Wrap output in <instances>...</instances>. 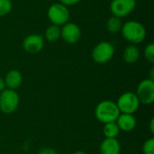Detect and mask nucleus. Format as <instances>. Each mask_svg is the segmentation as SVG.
<instances>
[{"mask_svg": "<svg viewBox=\"0 0 154 154\" xmlns=\"http://www.w3.org/2000/svg\"><path fill=\"white\" fill-rule=\"evenodd\" d=\"M149 79H151L154 80V68L153 67H152V69H151V72H150V78H149Z\"/></svg>", "mask_w": 154, "mask_h": 154, "instance_id": "25", "label": "nucleus"}, {"mask_svg": "<svg viewBox=\"0 0 154 154\" xmlns=\"http://www.w3.org/2000/svg\"><path fill=\"white\" fill-rule=\"evenodd\" d=\"M136 7V0H112L110 11L114 16L123 18L129 15Z\"/></svg>", "mask_w": 154, "mask_h": 154, "instance_id": "8", "label": "nucleus"}, {"mask_svg": "<svg viewBox=\"0 0 154 154\" xmlns=\"http://www.w3.org/2000/svg\"><path fill=\"white\" fill-rule=\"evenodd\" d=\"M5 81L4 79L0 77V92H2L4 89H5Z\"/></svg>", "mask_w": 154, "mask_h": 154, "instance_id": "24", "label": "nucleus"}, {"mask_svg": "<svg viewBox=\"0 0 154 154\" xmlns=\"http://www.w3.org/2000/svg\"><path fill=\"white\" fill-rule=\"evenodd\" d=\"M122 21L121 18H118L116 16L112 15L107 19L106 22V29L110 33H117L121 32L122 29Z\"/></svg>", "mask_w": 154, "mask_h": 154, "instance_id": "17", "label": "nucleus"}, {"mask_svg": "<svg viewBox=\"0 0 154 154\" xmlns=\"http://www.w3.org/2000/svg\"><path fill=\"white\" fill-rule=\"evenodd\" d=\"M115 54L114 45L106 41L98 42L92 50L91 57L97 64H105L112 60Z\"/></svg>", "mask_w": 154, "mask_h": 154, "instance_id": "5", "label": "nucleus"}, {"mask_svg": "<svg viewBox=\"0 0 154 154\" xmlns=\"http://www.w3.org/2000/svg\"><path fill=\"white\" fill-rule=\"evenodd\" d=\"M47 15L51 24L57 26H62L67 23L69 20V10L68 6L62 5L61 3H54L48 8Z\"/></svg>", "mask_w": 154, "mask_h": 154, "instance_id": "4", "label": "nucleus"}, {"mask_svg": "<svg viewBox=\"0 0 154 154\" xmlns=\"http://www.w3.org/2000/svg\"><path fill=\"white\" fill-rule=\"evenodd\" d=\"M4 81L6 88L15 90L22 85L23 82L22 73L17 69H11L6 73Z\"/></svg>", "mask_w": 154, "mask_h": 154, "instance_id": "13", "label": "nucleus"}, {"mask_svg": "<svg viewBox=\"0 0 154 154\" xmlns=\"http://www.w3.org/2000/svg\"><path fill=\"white\" fill-rule=\"evenodd\" d=\"M38 154H58V152L51 147H42L39 150Z\"/></svg>", "mask_w": 154, "mask_h": 154, "instance_id": "21", "label": "nucleus"}, {"mask_svg": "<svg viewBox=\"0 0 154 154\" xmlns=\"http://www.w3.org/2000/svg\"><path fill=\"white\" fill-rule=\"evenodd\" d=\"M44 47V38L41 34L32 33L27 35L23 41V50L31 54L40 52Z\"/></svg>", "mask_w": 154, "mask_h": 154, "instance_id": "10", "label": "nucleus"}, {"mask_svg": "<svg viewBox=\"0 0 154 154\" xmlns=\"http://www.w3.org/2000/svg\"><path fill=\"white\" fill-rule=\"evenodd\" d=\"M60 37L69 44L77 43L81 37V30L75 23L68 22L60 28Z\"/></svg>", "mask_w": 154, "mask_h": 154, "instance_id": "9", "label": "nucleus"}, {"mask_svg": "<svg viewBox=\"0 0 154 154\" xmlns=\"http://www.w3.org/2000/svg\"><path fill=\"white\" fill-rule=\"evenodd\" d=\"M44 39H46L50 42H57L60 38V27L51 24L50 25L44 32Z\"/></svg>", "mask_w": 154, "mask_h": 154, "instance_id": "15", "label": "nucleus"}, {"mask_svg": "<svg viewBox=\"0 0 154 154\" xmlns=\"http://www.w3.org/2000/svg\"><path fill=\"white\" fill-rule=\"evenodd\" d=\"M135 94L140 104L152 105L154 102V80L149 78L142 80L137 87Z\"/></svg>", "mask_w": 154, "mask_h": 154, "instance_id": "7", "label": "nucleus"}, {"mask_svg": "<svg viewBox=\"0 0 154 154\" xmlns=\"http://www.w3.org/2000/svg\"><path fill=\"white\" fill-rule=\"evenodd\" d=\"M120 129L116 122H111L104 125L103 134L106 138H116L120 134Z\"/></svg>", "mask_w": 154, "mask_h": 154, "instance_id": "16", "label": "nucleus"}, {"mask_svg": "<svg viewBox=\"0 0 154 154\" xmlns=\"http://www.w3.org/2000/svg\"><path fill=\"white\" fill-rule=\"evenodd\" d=\"M13 7L11 0H0V17L10 14Z\"/></svg>", "mask_w": 154, "mask_h": 154, "instance_id": "18", "label": "nucleus"}, {"mask_svg": "<svg viewBox=\"0 0 154 154\" xmlns=\"http://www.w3.org/2000/svg\"><path fill=\"white\" fill-rule=\"evenodd\" d=\"M121 33L128 42L136 45L144 41L146 29L138 21H128L122 25Z\"/></svg>", "mask_w": 154, "mask_h": 154, "instance_id": "1", "label": "nucleus"}, {"mask_svg": "<svg viewBox=\"0 0 154 154\" xmlns=\"http://www.w3.org/2000/svg\"><path fill=\"white\" fill-rule=\"evenodd\" d=\"M72 154H88L87 152H83V151H77V152H74Z\"/></svg>", "mask_w": 154, "mask_h": 154, "instance_id": "26", "label": "nucleus"}, {"mask_svg": "<svg viewBox=\"0 0 154 154\" xmlns=\"http://www.w3.org/2000/svg\"><path fill=\"white\" fill-rule=\"evenodd\" d=\"M139 58H140V50L134 44L128 45L123 52V59L128 64H134L137 62Z\"/></svg>", "mask_w": 154, "mask_h": 154, "instance_id": "14", "label": "nucleus"}, {"mask_svg": "<svg viewBox=\"0 0 154 154\" xmlns=\"http://www.w3.org/2000/svg\"><path fill=\"white\" fill-rule=\"evenodd\" d=\"M120 114L116 103L111 100H103L99 102L95 108V116L97 120L104 125L116 122Z\"/></svg>", "mask_w": 154, "mask_h": 154, "instance_id": "2", "label": "nucleus"}, {"mask_svg": "<svg viewBox=\"0 0 154 154\" xmlns=\"http://www.w3.org/2000/svg\"><path fill=\"white\" fill-rule=\"evenodd\" d=\"M117 107L121 114L134 115L140 106L139 99L134 92H125L117 99Z\"/></svg>", "mask_w": 154, "mask_h": 154, "instance_id": "6", "label": "nucleus"}, {"mask_svg": "<svg viewBox=\"0 0 154 154\" xmlns=\"http://www.w3.org/2000/svg\"><path fill=\"white\" fill-rule=\"evenodd\" d=\"M149 128H150V132L152 134H154V119L152 118L151 121H150V125H149Z\"/></svg>", "mask_w": 154, "mask_h": 154, "instance_id": "23", "label": "nucleus"}, {"mask_svg": "<svg viewBox=\"0 0 154 154\" xmlns=\"http://www.w3.org/2000/svg\"><path fill=\"white\" fill-rule=\"evenodd\" d=\"M143 153L154 154V138L151 137L147 139L143 144Z\"/></svg>", "mask_w": 154, "mask_h": 154, "instance_id": "19", "label": "nucleus"}, {"mask_svg": "<svg viewBox=\"0 0 154 154\" xmlns=\"http://www.w3.org/2000/svg\"><path fill=\"white\" fill-rule=\"evenodd\" d=\"M116 123L117 124L120 131L126 132V133L132 132L133 130L135 129L137 125V121L135 116L131 114H120Z\"/></svg>", "mask_w": 154, "mask_h": 154, "instance_id": "11", "label": "nucleus"}, {"mask_svg": "<svg viewBox=\"0 0 154 154\" xmlns=\"http://www.w3.org/2000/svg\"><path fill=\"white\" fill-rule=\"evenodd\" d=\"M143 54H144V57H145L146 60L152 64V63L154 62V44L153 43H149V44L144 48Z\"/></svg>", "mask_w": 154, "mask_h": 154, "instance_id": "20", "label": "nucleus"}, {"mask_svg": "<svg viewBox=\"0 0 154 154\" xmlns=\"http://www.w3.org/2000/svg\"><path fill=\"white\" fill-rule=\"evenodd\" d=\"M80 1L81 0H60V3H61L62 5H64L66 6H71V5H77Z\"/></svg>", "mask_w": 154, "mask_h": 154, "instance_id": "22", "label": "nucleus"}, {"mask_svg": "<svg viewBox=\"0 0 154 154\" xmlns=\"http://www.w3.org/2000/svg\"><path fill=\"white\" fill-rule=\"evenodd\" d=\"M19 104L20 97L15 90L5 88L0 92V111L3 114L10 115L14 113Z\"/></svg>", "mask_w": 154, "mask_h": 154, "instance_id": "3", "label": "nucleus"}, {"mask_svg": "<svg viewBox=\"0 0 154 154\" xmlns=\"http://www.w3.org/2000/svg\"><path fill=\"white\" fill-rule=\"evenodd\" d=\"M100 154H120L121 144L116 138H105L99 146Z\"/></svg>", "mask_w": 154, "mask_h": 154, "instance_id": "12", "label": "nucleus"}]
</instances>
